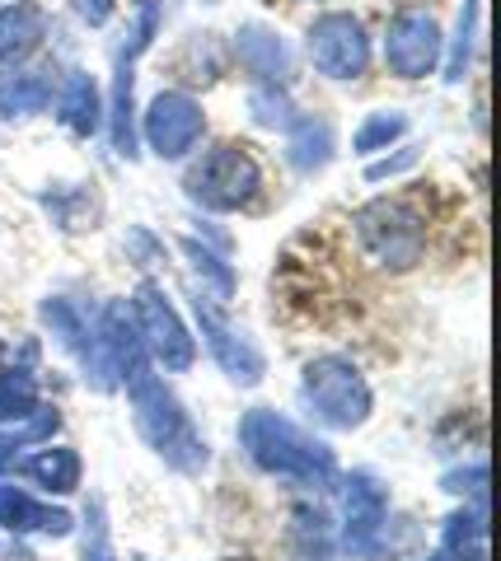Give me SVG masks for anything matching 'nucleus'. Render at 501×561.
<instances>
[{"label":"nucleus","instance_id":"nucleus-1","mask_svg":"<svg viewBox=\"0 0 501 561\" xmlns=\"http://www.w3.org/2000/svg\"><path fill=\"white\" fill-rule=\"evenodd\" d=\"M239 445H244L249 463L263 468L267 478H286L300 486H328L338 478L333 449L272 408L244 412V421H239Z\"/></svg>","mask_w":501,"mask_h":561},{"label":"nucleus","instance_id":"nucleus-2","mask_svg":"<svg viewBox=\"0 0 501 561\" xmlns=\"http://www.w3.org/2000/svg\"><path fill=\"white\" fill-rule=\"evenodd\" d=\"M127 402H132V421H136V431H141V440L160 454L169 468L197 472L206 463V440L197 435V426L183 412V402L169 393V383L160 375L136 370L127 379Z\"/></svg>","mask_w":501,"mask_h":561},{"label":"nucleus","instance_id":"nucleus-3","mask_svg":"<svg viewBox=\"0 0 501 561\" xmlns=\"http://www.w3.org/2000/svg\"><path fill=\"white\" fill-rule=\"evenodd\" d=\"M300 398H305V408L315 412L319 426H328V431L366 426V416L375 408L366 375H361L348 356H315L309 360L305 375H300Z\"/></svg>","mask_w":501,"mask_h":561},{"label":"nucleus","instance_id":"nucleus-4","mask_svg":"<svg viewBox=\"0 0 501 561\" xmlns=\"http://www.w3.org/2000/svg\"><path fill=\"white\" fill-rule=\"evenodd\" d=\"M263 169L244 146H216L202 154V164L187 173V197L206 210H239L258 197Z\"/></svg>","mask_w":501,"mask_h":561},{"label":"nucleus","instance_id":"nucleus-5","mask_svg":"<svg viewBox=\"0 0 501 561\" xmlns=\"http://www.w3.org/2000/svg\"><path fill=\"white\" fill-rule=\"evenodd\" d=\"M356 234L366 243V253L394 272L418 267L426 253V220L403 202H371L356 216Z\"/></svg>","mask_w":501,"mask_h":561},{"label":"nucleus","instance_id":"nucleus-6","mask_svg":"<svg viewBox=\"0 0 501 561\" xmlns=\"http://www.w3.org/2000/svg\"><path fill=\"white\" fill-rule=\"evenodd\" d=\"M132 319H136V332H141V346L164 365V370L183 375L187 365L197 360V342H193V332H187V323L179 319V309L169 305L164 286L141 280L132 295Z\"/></svg>","mask_w":501,"mask_h":561},{"label":"nucleus","instance_id":"nucleus-7","mask_svg":"<svg viewBox=\"0 0 501 561\" xmlns=\"http://www.w3.org/2000/svg\"><path fill=\"white\" fill-rule=\"evenodd\" d=\"M305 47H309L315 70L328 80H361L371 66V38H366V28H361L356 14H348V10L319 14L305 33Z\"/></svg>","mask_w":501,"mask_h":561},{"label":"nucleus","instance_id":"nucleus-8","mask_svg":"<svg viewBox=\"0 0 501 561\" xmlns=\"http://www.w3.org/2000/svg\"><path fill=\"white\" fill-rule=\"evenodd\" d=\"M160 20H164V5L160 0H141V10H136V24L127 33V43L117 47V70H113V150L136 160V127H132V90H136V61H141V51L155 43V33H160Z\"/></svg>","mask_w":501,"mask_h":561},{"label":"nucleus","instance_id":"nucleus-9","mask_svg":"<svg viewBox=\"0 0 501 561\" xmlns=\"http://www.w3.org/2000/svg\"><path fill=\"white\" fill-rule=\"evenodd\" d=\"M342 548L356 561H379V538L389 524V491L379 486L375 472H352L342 482Z\"/></svg>","mask_w":501,"mask_h":561},{"label":"nucleus","instance_id":"nucleus-10","mask_svg":"<svg viewBox=\"0 0 501 561\" xmlns=\"http://www.w3.org/2000/svg\"><path fill=\"white\" fill-rule=\"evenodd\" d=\"M141 131H146V146L160 154V160H183L206 131L202 103L193 94H183V90H160L150 99Z\"/></svg>","mask_w":501,"mask_h":561},{"label":"nucleus","instance_id":"nucleus-11","mask_svg":"<svg viewBox=\"0 0 501 561\" xmlns=\"http://www.w3.org/2000/svg\"><path fill=\"white\" fill-rule=\"evenodd\" d=\"M441 61V28L426 10H399L385 33V66L399 80H422Z\"/></svg>","mask_w":501,"mask_h":561},{"label":"nucleus","instance_id":"nucleus-12","mask_svg":"<svg viewBox=\"0 0 501 561\" xmlns=\"http://www.w3.org/2000/svg\"><path fill=\"white\" fill-rule=\"evenodd\" d=\"M197 328H202V337H206V351H212L216 365H220V370H226L235 383L253 389V383L263 379V370H267L263 351L249 342V332H239L235 323H226V313H216L206 300H197Z\"/></svg>","mask_w":501,"mask_h":561},{"label":"nucleus","instance_id":"nucleus-13","mask_svg":"<svg viewBox=\"0 0 501 561\" xmlns=\"http://www.w3.org/2000/svg\"><path fill=\"white\" fill-rule=\"evenodd\" d=\"M235 57L263 84H286L291 80V47L282 43V33H272L263 24H244L235 33Z\"/></svg>","mask_w":501,"mask_h":561},{"label":"nucleus","instance_id":"nucleus-14","mask_svg":"<svg viewBox=\"0 0 501 561\" xmlns=\"http://www.w3.org/2000/svg\"><path fill=\"white\" fill-rule=\"evenodd\" d=\"M47 38V10L33 0H14L0 10V66H20Z\"/></svg>","mask_w":501,"mask_h":561},{"label":"nucleus","instance_id":"nucleus-15","mask_svg":"<svg viewBox=\"0 0 501 561\" xmlns=\"http://www.w3.org/2000/svg\"><path fill=\"white\" fill-rule=\"evenodd\" d=\"M0 524L14 534H52V538H66L76 529V519L66 511H52V505H38L20 486H0Z\"/></svg>","mask_w":501,"mask_h":561},{"label":"nucleus","instance_id":"nucleus-16","mask_svg":"<svg viewBox=\"0 0 501 561\" xmlns=\"http://www.w3.org/2000/svg\"><path fill=\"white\" fill-rule=\"evenodd\" d=\"M338 140H333V122L328 117H296L286 136V160L296 173H319L328 160H333Z\"/></svg>","mask_w":501,"mask_h":561},{"label":"nucleus","instance_id":"nucleus-17","mask_svg":"<svg viewBox=\"0 0 501 561\" xmlns=\"http://www.w3.org/2000/svg\"><path fill=\"white\" fill-rule=\"evenodd\" d=\"M57 117H61L76 136H94V131H99L103 103H99V84L84 76V70H71V76H66L61 99H57Z\"/></svg>","mask_w":501,"mask_h":561},{"label":"nucleus","instance_id":"nucleus-18","mask_svg":"<svg viewBox=\"0 0 501 561\" xmlns=\"http://www.w3.org/2000/svg\"><path fill=\"white\" fill-rule=\"evenodd\" d=\"M52 108V80L38 70H10L0 76V117H33Z\"/></svg>","mask_w":501,"mask_h":561},{"label":"nucleus","instance_id":"nucleus-19","mask_svg":"<svg viewBox=\"0 0 501 561\" xmlns=\"http://www.w3.org/2000/svg\"><path fill=\"white\" fill-rule=\"evenodd\" d=\"M441 557L445 561H488V524H482V511H455L445 519Z\"/></svg>","mask_w":501,"mask_h":561},{"label":"nucleus","instance_id":"nucleus-20","mask_svg":"<svg viewBox=\"0 0 501 561\" xmlns=\"http://www.w3.org/2000/svg\"><path fill=\"white\" fill-rule=\"evenodd\" d=\"M24 472L33 482H38L43 491H57V496H71V491L80 486V454L76 449H38L33 459H24Z\"/></svg>","mask_w":501,"mask_h":561},{"label":"nucleus","instance_id":"nucleus-21","mask_svg":"<svg viewBox=\"0 0 501 561\" xmlns=\"http://www.w3.org/2000/svg\"><path fill=\"white\" fill-rule=\"evenodd\" d=\"M38 412V379L29 370L0 375V421H29Z\"/></svg>","mask_w":501,"mask_h":561},{"label":"nucleus","instance_id":"nucleus-22","mask_svg":"<svg viewBox=\"0 0 501 561\" xmlns=\"http://www.w3.org/2000/svg\"><path fill=\"white\" fill-rule=\"evenodd\" d=\"M403 131H408V117H403V113L379 108V113H371V117L356 127V136H352V150H356V154L389 150V146H394V140H399Z\"/></svg>","mask_w":501,"mask_h":561},{"label":"nucleus","instance_id":"nucleus-23","mask_svg":"<svg viewBox=\"0 0 501 561\" xmlns=\"http://www.w3.org/2000/svg\"><path fill=\"white\" fill-rule=\"evenodd\" d=\"M474 33H478V0H464V5H459V28H455V47H451V61H445V80H451V84H459L464 70H469Z\"/></svg>","mask_w":501,"mask_h":561},{"label":"nucleus","instance_id":"nucleus-24","mask_svg":"<svg viewBox=\"0 0 501 561\" xmlns=\"http://www.w3.org/2000/svg\"><path fill=\"white\" fill-rule=\"evenodd\" d=\"M183 253H187V257H193V267H197V276H206V280H212V290L220 295V300H230V295H235V272L226 267V262H220V257H212V253H206V249H202V243H197V239H183Z\"/></svg>","mask_w":501,"mask_h":561},{"label":"nucleus","instance_id":"nucleus-25","mask_svg":"<svg viewBox=\"0 0 501 561\" xmlns=\"http://www.w3.org/2000/svg\"><path fill=\"white\" fill-rule=\"evenodd\" d=\"M249 108H253V117L263 122V127H291V103H286V94H276V84H267V90H253Z\"/></svg>","mask_w":501,"mask_h":561},{"label":"nucleus","instance_id":"nucleus-26","mask_svg":"<svg viewBox=\"0 0 501 561\" xmlns=\"http://www.w3.org/2000/svg\"><path fill=\"white\" fill-rule=\"evenodd\" d=\"M412 164H418V150H403L399 160H379V164H371V169H366V179H371V183L394 179V173H403V169H412Z\"/></svg>","mask_w":501,"mask_h":561},{"label":"nucleus","instance_id":"nucleus-27","mask_svg":"<svg viewBox=\"0 0 501 561\" xmlns=\"http://www.w3.org/2000/svg\"><path fill=\"white\" fill-rule=\"evenodd\" d=\"M24 440L29 435L20 431V435H0V472H5L14 459H20V449H24Z\"/></svg>","mask_w":501,"mask_h":561},{"label":"nucleus","instance_id":"nucleus-28","mask_svg":"<svg viewBox=\"0 0 501 561\" xmlns=\"http://www.w3.org/2000/svg\"><path fill=\"white\" fill-rule=\"evenodd\" d=\"M76 5H80V14L90 24H103V20H109V10H113V0H76Z\"/></svg>","mask_w":501,"mask_h":561},{"label":"nucleus","instance_id":"nucleus-29","mask_svg":"<svg viewBox=\"0 0 501 561\" xmlns=\"http://www.w3.org/2000/svg\"><path fill=\"white\" fill-rule=\"evenodd\" d=\"M431 561H445V557H431Z\"/></svg>","mask_w":501,"mask_h":561}]
</instances>
